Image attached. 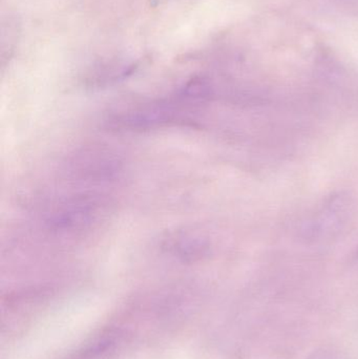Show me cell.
<instances>
[{
    "instance_id": "obj_3",
    "label": "cell",
    "mask_w": 358,
    "mask_h": 359,
    "mask_svg": "<svg viewBox=\"0 0 358 359\" xmlns=\"http://www.w3.org/2000/svg\"><path fill=\"white\" fill-rule=\"evenodd\" d=\"M172 255L183 261H195L205 255L208 244L203 236L193 231H179L172 234L165 245Z\"/></svg>"
},
{
    "instance_id": "obj_2",
    "label": "cell",
    "mask_w": 358,
    "mask_h": 359,
    "mask_svg": "<svg viewBox=\"0 0 358 359\" xmlns=\"http://www.w3.org/2000/svg\"><path fill=\"white\" fill-rule=\"evenodd\" d=\"M121 170V161L113 149L92 145L76 151L65 163V172L75 181L106 182Z\"/></svg>"
},
{
    "instance_id": "obj_1",
    "label": "cell",
    "mask_w": 358,
    "mask_h": 359,
    "mask_svg": "<svg viewBox=\"0 0 358 359\" xmlns=\"http://www.w3.org/2000/svg\"><path fill=\"white\" fill-rule=\"evenodd\" d=\"M107 203L100 194L81 192L46 205L44 226L56 236H76L90 230L106 213Z\"/></svg>"
}]
</instances>
